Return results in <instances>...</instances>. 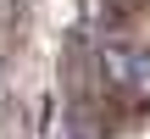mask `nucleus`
I'll return each instance as SVG.
<instances>
[{
    "label": "nucleus",
    "mask_w": 150,
    "mask_h": 139,
    "mask_svg": "<svg viewBox=\"0 0 150 139\" xmlns=\"http://www.w3.org/2000/svg\"><path fill=\"white\" fill-rule=\"evenodd\" d=\"M106 72L117 89L150 95V45H106Z\"/></svg>",
    "instance_id": "f257e3e1"
}]
</instances>
